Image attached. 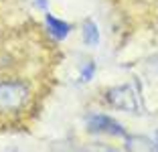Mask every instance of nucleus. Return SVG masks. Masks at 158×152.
I'll return each instance as SVG.
<instances>
[{
    "mask_svg": "<svg viewBox=\"0 0 158 152\" xmlns=\"http://www.w3.org/2000/svg\"><path fill=\"white\" fill-rule=\"evenodd\" d=\"M31 91L20 81L0 83V112H19L27 106Z\"/></svg>",
    "mask_w": 158,
    "mask_h": 152,
    "instance_id": "f257e3e1",
    "label": "nucleus"
},
{
    "mask_svg": "<svg viewBox=\"0 0 158 152\" xmlns=\"http://www.w3.org/2000/svg\"><path fill=\"white\" fill-rule=\"evenodd\" d=\"M85 128L91 134H106V136H120V138L128 136L124 126L107 114H91L85 120Z\"/></svg>",
    "mask_w": 158,
    "mask_h": 152,
    "instance_id": "f03ea898",
    "label": "nucleus"
},
{
    "mask_svg": "<svg viewBox=\"0 0 158 152\" xmlns=\"http://www.w3.org/2000/svg\"><path fill=\"white\" fill-rule=\"evenodd\" d=\"M106 101L122 112H138V95L130 85H116L106 91Z\"/></svg>",
    "mask_w": 158,
    "mask_h": 152,
    "instance_id": "7ed1b4c3",
    "label": "nucleus"
},
{
    "mask_svg": "<svg viewBox=\"0 0 158 152\" xmlns=\"http://www.w3.org/2000/svg\"><path fill=\"white\" fill-rule=\"evenodd\" d=\"M124 150L126 152H158V144L148 136H142V134H128L124 138Z\"/></svg>",
    "mask_w": 158,
    "mask_h": 152,
    "instance_id": "20e7f679",
    "label": "nucleus"
},
{
    "mask_svg": "<svg viewBox=\"0 0 158 152\" xmlns=\"http://www.w3.org/2000/svg\"><path fill=\"white\" fill-rule=\"evenodd\" d=\"M45 24H47L49 35H51L53 39H57V41L67 39V37H69V32H71V24L69 23L57 19V16H53V14H49V12H47V16H45Z\"/></svg>",
    "mask_w": 158,
    "mask_h": 152,
    "instance_id": "39448f33",
    "label": "nucleus"
},
{
    "mask_svg": "<svg viewBox=\"0 0 158 152\" xmlns=\"http://www.w3.org/2000/svg\"><path fill=\"white\" fill-rule=\"evenodd\" d=\"M81 35H83V43H85V45H89V47L99 45V28L95 27L93 20H85V23H83Z\"/></svg>",
    "mask_w": 158,
    "mask_h": 152,
    "instance_id": "423d86ee",
    "label": "nucleus"
},
{
    "mask_svg": "<svg viewBox=\"0 0 158 152\" xmlns=\"http://www.w3.org/2000/svg\"><path fill=\"white\" fill-rule=\"evenodd\" d=\"M81 152H122V150H120V148H116V146H110V144L93 142V144L83 146V148H81Z\"/></svg>",
    "mask_w": 158,
    "mask_h": 152,
    "instance_id": "0eeeda50",
    "label": "nucleus"
},
{
    "mask_svg": "<svg viewBox=\"0 0 158 152\" xmlns=\"http://www.w3.org/2000/svg\"><path fill=\"white\" fill-rule=\"evenodd\" d=\"M93 75H95V63H93V61H87V63L81 67V71H79V81L87 83V81L93 79Z\"/></svg>",
    "mask_w": 158,
    "mask_h": 152,
    "instance_id": "6e6552de",
    "label": "nucleus"
},
{
    "mask_svg": "<svg viewBox=\"0 0 158 152\" xmlns=\"http://www.w3.org/2000/svg\"><path fill=\"white\" fill-rule=\"evenodd\" d=\"M148 69L152 71L154 75H158V57H156V59H150V63H148Z\"/></svg>",
    "mask_w": 158,
    "mask_h": 152,
    "instance_id": "1a4fd4ad",
    "label": "nucleus"
},
{
    "mask_svg": "<svg viewBox=\"0 0 158 152\" xmlns=\"http://www.w3.org/2000/svg\"><path fill=\"white\" fill-rule=\"evenodd\" d=\"M154 142L158 144V130H156V132H154Z\"/></svg>",
    "mask_w": 158,
    "mask_h": 152,
    "instance_id": "9d476101",
    "label": "nucleus"
},
{
    "mask_svg": "<svg viewBox=\"0 0 158 152\" xmlns=\"http://www.w3.org/2000/svg\"><path fill=\"white\" fill-rule=\"evenodd\" d=\"M6 152H19V150H14V148H10V150H6Z\"/></svg>",
    "mask_w": 158,
    "mask_h": 152,
    "instance_id": "9b49d317",
    "label": "nucleus"
}]
</instances>
